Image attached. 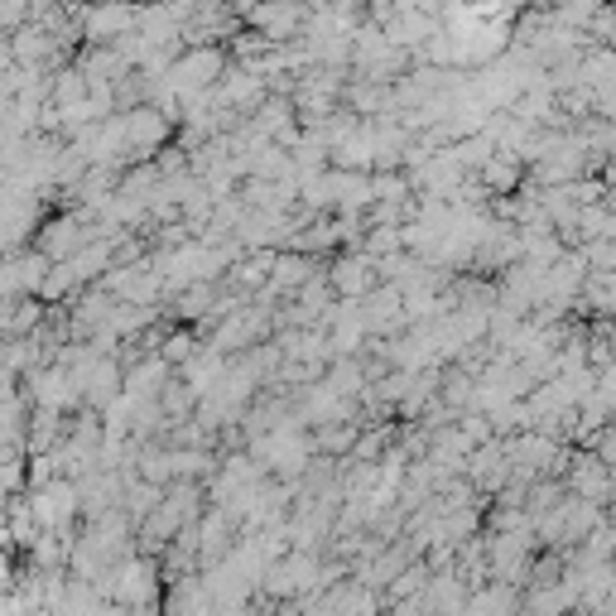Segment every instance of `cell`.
I'll use <instances>...</instances> for the list:
<instances>
[{
	"label": "cell",
	"mask_w": 616,
	"mask_h": 616,
	"mask_svg": "<svg viewBox=\"0 0 616 616\" xmlns=\"http://www.w3.org/2000/svg\"><path fill=\"white\" fill-rule=\"evenodd\" d=\"M386 616H434V612H429L424 593H419V597H404V602H396V607H386Z\"/></svg>",
	"instance_id": "1"
},
{
	"label": "cell",
	"mask_w": 616,
	"mask_h": 616,
	"mask_svg": "<svg viewBox=\"0 0 616 616\" xmlns=\"http://www.w3.org/2000/svg\"><path fill=\"white\" fill-rule=\"evenodd\" d=\"M91 616H130V602L107 597V602H97V607H91Z\"/></svg>",
	"instance_id": "2"
},
{
	"label": "cell",
	"mask_w": 616,
	"mask_h": 616,
	"mask_svg": "<svg viewBox=\"0 0 616 616\" xmlns=\"http://www.w3.org/2000/svg\"><path fill=\"white\" fill-rule=\"evenodd\" d=\"M130 616H164V612H160V602H136Z\"/></svg>",
	"instance_id": "3"
}]
</instances>
